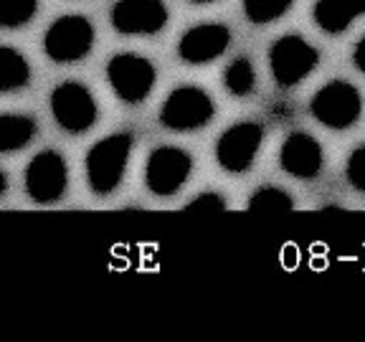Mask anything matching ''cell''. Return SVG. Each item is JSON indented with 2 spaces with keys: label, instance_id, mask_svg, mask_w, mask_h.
<instances>
[{
  "label": "cell",
  "instance_id": "obj_1",
  "mask_svg": "<svg viewBox=\"0 0 365 342\" xmlns=\"http://www.w3.org/2000/svg\"><path fill=\"white\" fill-rule=\"evenodd\" d=\"M132 145L135 137L130 132H114V135L104 137L99 142L91 145L86 152V182L94 195H109L117 190L122 182L130 162Z\"/></svg>",
  "mask_w": 365,
  "mask_h": 342
},
{
  "label": "cell",
  "instance_id": "obj_2",
  "mask_svg": "<svg viewBox=\"0 0 365 342\" xmlns=\"http://www.w3.org/2000/svg\"><path fill=\"white\" fill-rule=\"evenodd\" d=\"M309 112L319 125L330 130H350L363 114V97L350 81L332 79L309 102Z\"/></svg>",
  "mask_w": 365,
  "mask_h": 342
},
{
  "label": "cell",
  "instance_id": "obj_3",
  "mask_svg": "<svg viewBox=\"0 0 365 342\" xmlns=\"http://www.w3.org/2000/svg\"><path fill=\"white\" fill-rule=\"evenodd\" d=\"M213 114H216V104L208 91L193 84H182L165 97L160 109V122L173 132H193L208 125Z\"/></svg>",
  "mask_w": 365,
  "mask_h": 342
},
{
  "label": "cell",
  "instance_id": "obj_4",
  "mask_svg": "<svg viewBox=\"0 0 365 342\" xmlns=\"http://www.w3.org/2000/svg\"><path fill=\"white\" fill-rule=\"evenodd\" d=\"M319 63V51L302 36H282L269 48V68L282 89H292L307 79Z\"/></svg>",
  "mask_w": 365,
  "mask_h": 342
},
{
  "label": "cell",
  "instance_id": "obj_5",
  "mask_svg": "<svg viewBox=\"0 0 365 342\" xmlns=\"http://www.w3.org/2000/svg\"><path fill=\"white\" fill-rule=\"evenodd\" d=\"M51 114L61 130L71 132V135H81L97 125L99 107L84 81L68 79L51 91Z\"/></svg>",
  "mask_w": 365,
  "mask_h": 342
},
{
  "label": "cell",
  "instance_id": "obj_6",
  "mask_svg": "<svg viewBox=\"0 0 365 342\" xmlns=\"http://www.w3.org/2000/svg\"><path fill=\"white\" fill-rule=\"evenodd\" d=\"M94 46V26L84 16H61L43 33V53L53 63L81 61Z\"/></svg>",
  "mask_w": 365,
  "mask_h": 342
},
{
  "label": "cell",
  "instance_id": "obj_7",
  "mask_svg": "<svg viewBox=\"0 0 365 342\" xmlns=\"http://www.w3.org/2000/svg\"><path fill=\"white\" fill-rule=\"evenodd\" d=\"M107 81L117 99L127 104H140L150 97L158 81V71L150 58L137 53H117L107 63Z\"/></svg>",
  "mask_w": 365,
  "mask_h": 342
},
{
  "label": "cell",
  "instance_id": "obj_8",
  "mask_svg": "<svg viewBox=\"0 0 365 342\" xmlns=\"http://www.w3.org/2000/svg\"><path fill=\"white\" fill-rule=\"evenodd\" d=\"M193 170V157L173 145H160L145 162V185L153 195L170 198L185 185Z\"/></svg>",
  "mask_w": 365,
  "mask_h": 342
},
{
  "label": "cell",
  "instance_id": "obj_9",
  "mask_svg": "<svg viewBox=\"0 0 365 342\" xmlns=\"http://www.w3.org/2000/svg\"><path fill=\"white\" fill-rule=\"evenodd\" d=\"M23 182H26V193L34 203L48 205L61 200L68 182V167L63 155L56 150H41L26 167Z\"/></svg>",
  "mask_w": 365,
  "mask_h": 342
},
{
  "label": "cell",
  "instance_id": "obj_10",
  "mask_svg": "<svg viewBox=\"0 0 365 342\" xmlns=\"http://www.w3.org/2000/svg\"><path fill=\"white\" fill-rule=\"evenodd\" d=\"M264 142V130L257 122H236L231 125L216 142V160L226 172L241 175L246 172Z\"/></svg>",
  "mask_w": 365,
  "mask_h": 342
},
{
  "label": "cell",
  "instance_id": "obj_11",
  "mask_svg": "<svg viewBox=\"0 0 365 342\" xmlns=\"http://www.w3.org/2000/svg\"><path fill=\"white\" fill-rule=\"evenodd\" d=\"M109 21L117 33L153 36L168 26V6L163 0H117Z\"/></svg>",
  "mask_w": 365,
  "mask_h": 342
},
{
  "label": "cell",
  "instance_id": "obj_12",
  "mask_svg": "<svg viewBox=\"0 0 365 342\" xmlns=\"http://www.w3.org/2000/svg\"><path fill=\"white\" fill-rule=\"evenodd\" d=\"M231 43V31L223 23H198L178 41V56L190 66L216 61Z\"/></svg>",
  "mask_w": 365,
  "mask_h": 342
},
{
  "label": "cell",
  "instance_id": "obj_13",
  "mask_svg": "<svg viewBox=\"0 0 365 342\" xmlns=\"http://www.w3.org/2000/svg\"><path fill=\"white\" fill-rule=\"evenodd\" d=\"M325 162V152L322 145L307 132H292L284 137L279 150V165L287 175L299 177V180H309V177L319 175Z\"/></svg>",
  "mask_w": 365,
  "mask_h": 342
},
{
  "label": "cell",
  "instance_id": "obj_14",
  "mask_svg": "<svg viewBox=\"0 0 365 342\" xmlns=\"http://www.w3.org/2000/svg\"><path fill=\"white\" fill-rule=\"evenodd\" d=\"M312 16L319 28L335 36L350 28L355 18L365 16V0H317Z\"/></svg>",
  "mask_w": 365,
  "mask_h": 342
},
{
  "label": "cell",
  "instance_id": "obj_15",
  "mask_svg": "<svg viewBox=\"0 0 365 342\" xmlns=\"http://www.w3.org/2000/svg\"><path fill=\"white\" fill-rule=\"evenodd\" d=\"M36 137V120L29 114H3L0 117V150L16 152L29 147Z\"/></svg>",
  "mask_w": 365,
  "mask_h": 342
},
{
  "label": "cell",
  "instance_id": "obj_16",
  "mask_svg": "<svg viewBox=\"0 0 365 342\" xmlns=\"http://www.w3.org/2000/svg\"><path fill=\"white\" fill-rule=\"evenodd\" d=\"M31 81V66L26 61L21 51L3 46L0 48V89L6 91H18L23 86H29Z\"/></svg>",
  "mask_w": 365,
  "mask_h": 342
},
{
  "label": "cell",
  "instance_id": "obj_17",
  "mask_svg": "<svg viewBox=\"0 0 365 342\" xmlns=\"http://www.w3.org/2000/svg\"><path fill=\"white\" fill-rule=\"evenodd\" d=\"M223 84L226 89L234 94V97H249L251 91L257 89V71H254V63L246 56H239L228 63L226 71H223Z\"/></svg>",
  "mask_w": 365,
  "mask_h": 342
},
{
  "label": "cell",
  "instance_id": "obj_18",
  "mask_svg": "<svg viewBox=\"0 0 365 342\" xmlns=\"http://www.w3.org/2000/svg\"><path fill=\"white\" fill-rule=\"evenodd\" d=\"M294 208V200L287 190L277 188V185H264V188L254 190L249 198V211L251 213H264V216H272V213H287Z\"/></svg>",
  "mask_w": 365,
  "mask_h": 342
},
{
  "label": "cell",
  "instance_id": "obj_19",
  "mask_svg": "<svg viewBox=\"0 0 365 342\" xmlns=\"http://www.w3.org/2000/svg\"><path fill=\"white\" fill-rule=\"evenodd\" d=\"M38 11V0H0V26L8 31L23 28L34 21Z\"/></svg>",
  "mask_w": 365,
  "mask_h": 342
},
{
  "label": "cell",
  "instance_id": "obj_20",
  "mask_svg": "<svg viewBox=\"0 0 365 342\" xmlns=\"http://www.w3.org/2000/svg\"><path fill=\"white\" fill-rule=\"evenodd\" d=\"M292 6H294V0H244V16L254 26H264V23H272L289 13Z\"/></svg>",
  "mask_w": 365,
  "mask_h": 342
},
{
  "label": "cell",
  "instance_id": "obj_21",
  "mask_svg": "<svg viewBox=\"0 0 365 342\" xmlns=\"http://www.w3.org/2000/svg\"><path fill=\"white\" fill-rule=\"evenodd\" d=\"M345 175H348L350 185L358 193H365V145H360V147H355L350 152L348 162H345Z\"/></svg>",
  "mask_w": 365,
  "mask_h": 342
},
{
  "label": "cell",
  "instance_id": "obj_22",
  "mask_svg": "<svg viewBox=\"0 0 365 342\" xmlns=\"http://www.w3.org/2000/svg\"><path fill=\"white\" fill-rule=\"evenodd\" d=\"M226 211V198L216 190H205L198 193L188 205H185V213H221Z\"/></svg>",
  "mask_w": 365,
  "mask_h": 342
},
{
  "label": "cell",
  "instance_id": "obj_23",
  "mask_svg": "<svg viewBox=\"0 0 365 342\" xmlns=\"http://www.w3.org/2000/svg\"><path fill=\"white\" fill-rule=\"evenodd\" d=\"M353 63L358 68L360 74H365V36L355 43V51H353Z\"/></svg>",
  "mask_w": 365,
  "mask_h": 342
},
{
  "label": "cell",
  "instance_id": "obj_24",
  "mask_svg": "<svg viewBox=\"0 0 365 342\" xmlns=\"http://www.w3.org/2000/svg\"><path fill=\"white\" fill-rule=\"evenodd\" d=\"M188 3H193V6H208V3H213V0H188Z\"/></svg>",
  "mask_w": 365,
  "mask_h": 342
}]
</instances>
